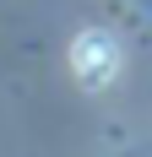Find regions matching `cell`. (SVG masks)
<instances>
[{
    "instance_id": "obj_1",
    "label": "cell",
    "mask_w": 152,
    "mask_h": 157,
    "mask_svg": "<svg viewBox=\"0 0 152 157\" xmlns=\"http://www.w3.org/2000/svg\"><path fill=\"white\" fill-rule=\"evenodd\" d=\"M71 71H76V81H82L87 92L109 87L114 71H120V44H114L109 33H82L71 44Z\"/></svg>"
}]
</instances>
